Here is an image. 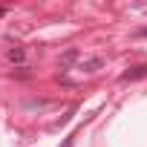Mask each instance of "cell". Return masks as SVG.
I'll list each match as a JSON object with an SVG mask.
<instances>
[{
  "label": "cell",
  "instance_id": "obj_3",
  "mask_svg": "<svg viewBox=\"0 0 147 147\" xmlns=\"http://www.w3.org/2000/svg\"><path fill=\"white\" fill-rule=\"evenodd\" d=\"M23 58H26V52H23V46H12V49H9V61H12V63H18V66H23Z\"/></svg>",
  "mask_w": 147,
  "mask_h": 147
},
{
  "label": "cell",
  "instance_id": "obj_2",
  "mask_svg": "<svg viewBox=\"0 0 147 147\" xmlns=\"http://www.w3.org/2000/svg\"><path fill=\"white\" fill-rule=\"evenodd\" d=\"M101 66H104V58H87V61H81V69L84 72H95Z\"/></svg>",
  "mask_w": 147,
  "mask_h": 147
},
{
  "label": "cell",
  "instance_id": "obj_7",
  "mask_svg": "<svg viewBox=\"0 0 147 147\" xmlns=\"http://www.w3.org/2000/svg\"><path fill=\"white\" fill-rule=\"evenodd\" d=\"M138 35H147V26H144V29H138Z\"/></svg>",
  "mask_w": 147,
  "mask_h": 147
},
{
  "label": "cell",
  "instance_id": "obj_1",
  "mask_svg": "<svg viewBox=\"0 0 147 147\" xmlns=\"http://www.w3.org/2000/svg\"><path fill=\"white\" fill-rule=\"evenodd\" d=\"M138 78H147V63H138V66H130L127 72H121V81H138Z\"/></svg>",
  "mask_w": 147,
  "mask_h": 147
},
{
  "label": "cell",
  "instance_id": "obj_5",
  "mask_svg": "<svg viewBox=\"0 0 147 147\" xmlns=\"http://www.w3.org/2000/svg\"><path fill=\"white\" fill-rule=\"evenodd\" d=\"M75 58H78V52H75V49H69V52H66V55H63V61H61V66H63V69H66V66H69V63H72V61H75Z\"/></svg>",
  "mask_w": 147,
  "mask_h": 147
},
{
  "label": "cell",
  "instance_id": "obj_6",
  "mask_svg": "<svg viewBox=\"0 0 147 147\" xmlns=\"http://www.w3.org/2000/svg\"><path fill=\"white\" fill-rule=\"evenodd\" d=\"M63 147H72V138H66V141H63Z\"/></svg>",
  "mask_w": 147,
  "mask_h": 147
},
{
  "label": "cell",
  "instance_id": "obj_8",
  "mask_svg": "<svg viewBox=\"0 0 147 147\" xmlns=\"http://www.w3.org/2000/svg\"><path fill=\"white\" fill-rule=\"evenodd\" d=\"M3 15H6V9H3V6H0V18H3Z\"/></svg>",
  "mask_w": 147,
  "mask_h": 147
},
{
  "label": "cell",
  "instance_id": "obj_4",
  "mask_svg": "<svg viewBox=\"0 0 147 147\" xmlns=\"http://www.w3.org/2000/svg\"><path fill=\"white\" fill-rule=\"evenodd\" d=\"M9 75H12V78H29L32 72H29V66H18V69H12V72H9Z\"/></svg>",
  "mask_w": 147,
  "mask_h": 147
}]
</instances>
